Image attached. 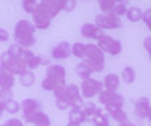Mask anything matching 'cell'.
Wrapping results in <instances>:
<instances>
[{
    "instance_id": "7a4b0ae2",
    "label": "cell",
    "mask_w": 151,
    "mask_h": 126,
    "mask_svg": "<svg viewBox=\"0 0 151 126\" xmlns=\"http://www.w3.org/2000/svg\"><path fill=\"white\" fill-rule=\"evenodd\" d=\"M0 66H1L3 70L10 71L11 74H20L21 76L27 71V65L21 59L11 56L7 50L3 52L1 56H0Z\"/></svg>"
},
{
    "instance_id": "4316f807",
    "label": "cell",
    "mask_w": 151,
    "mask_h": 126,
    "mask_svg": "<svg viewBox=\"0 0 151 126\" xmlns=\"http://www.w3.org/2000/svg\"><path fill=\"white\" fill-rule=\"evenodd\" d=\"M20 109H21V108H20V102H17L16 99L11 98V99H9V101L4 102V111L9 112V114H11V115L17 114Z\"/></svg>"
},
{
    "instance_id": "603a6c76",
    "label": "cell",
    "mask_w": 151,
    "mask_h": 126,
    "mask_svg": "<svg viewBox=\"0 0 151 126\" xmlns=\"http://www.w3.org/2000/svg\"><path fill=\"white\" fill-rule=\"evenodd\" d=\"M35 42H37V39H35L34 35H31V37H22V38H16V44L20 48H22V49H29L31 46L35 45Z\"/></svg>"
},
{
    "instance_id": "6da1fadb",
    "label": "cell",
    "mask_w": 151,
    "mask_h": 126,
    "mask_svg": "<svg viewBox=\"0 0 151 126\" xmlns=\"http://www.w3.org/2000/svg\"><path fill=\"white\" fill-rule=\"evenodd\" d=\"M66 69L60 65H49L46 77L42 81V88L52 91L55 95L60 94L66 88Z\"/></svg>"
},
{
    "instance_id": "d590c367",
    "label": "cell",
    "mask_w": 151,
    "mask_h": 126,
    "mask_svg": "<svg viewBox=\"0 0 151 126\" xmlns=\"http://www.w3.org/2000/svg\"><path fill=\"white\" fill-rule=\"evenodd\" d=\"M11 95H13V91L11 90H0V101H9L11 99Z\"/></svg>"
},
{
    "instance_id": "f1b7e54d",
    "label": "cell",
    "mask_w": 151,
    "mask_h": 126,
    "mask_svg": "<svg viewBox=\"0 0 151 126\" xmlns=\"http://www.w3.org/2000/svg\"><path fill=\"white\" fill-rule=\"evenodd\" d=\"M126 11H127V1H116L112 14L116 17H122L126 16Z\"/></svg>"
},
{
    "instance_id": "83f0119b",
    "label": "cell",
    "mask_w": 151,
    "mask_h": 126,
    "mask_svg": "<svg viewBox=\"0 0 151 126\" xmlns=\"http://www.w3.org/2000/svg\"><path fill=\"white\" fill-rule=\"evenodd\" d=\"M98 4H99V9L102 10L104 14H112L113 7L116 4V1L115 0H101Z\"/></svg>"
},
{
    "instance_id": "d6a6232c",
    "label": "cell",
    "mask_w": 151,
    "mask_h": 126,
    "mask_svg": "<svg viewBox=\"0 0 151 126\" xmlns=\"http://www.w3.org/2000/svg\"><path fill=\"white\" fill-rule=\"evenodd\" d=\"M77 6L76 0H62V10L65 11H73Z\"/></svg>"
},
{
    "instance_id": "b9f144b4",
    "label": "cell",
    "mask_w": 151,
    "mask_h": 126,
    "mask_svg": "<svg viewBox=\"0 0 151 126\" xmlns=\"http://www.w3.org/2000/svg\"><path fill=\"white\" fill-rule=\"evenodd\" d=\"M147 118H148V121L151 122V109L148 111V114H147Z\"/></svg>"
},
{
    "instance_id": "7c38bea8",
    "label": "cell",
    "mask_w": 151,
    "mask_h": 126,
    "mask_svg": "<svg viewBox=\"0 0 151 126\" xmlns=\"http://www.w3.org/2000/svg\"><path fill=\"white\" fill-rule=\"evenodd\" d=\"M150 109L151 107L148 98L147 97H141V98L137 99V102L134 105V115L137 118H140V119H144V118H147V114H148Z\"/></svg>"
},
{
    "instance_id": "1f68e13d",
    "label": "cell",
    "mask_w": 151,
    "mask_h": 126,
    "mask_svg": "<svg viewBox=\"0 0 151 126\" xmlns=\"http://www.w3.org/2000/svg\"><path fill=\"white\" fill-rule=\"evenodd\" d=\"M42 65V56H37V55H34L27 62V69H37L38 66H41Z\"/></svg>"
},
{
    "instance_id": "cb8c5ba5",
    "label": "cell",
    "mask_w": 151,
    "mask_h": 126,
    "mask_svg": "<svg viewBox=\"0 0 151 126\" xmlns=\"http://www.w3.org/2000/svg\"><path fill=\"white\" fill-rule=\"evenodd\" d=\"M122 80H123L126 84H132V83H134V80H136L134 69H133V67H130V66H126L123 70H122Z\"/></svg>"
},
{
    "instance_id": "7bdbcfd3",
    "label": "cell",
    "mask_w": 151,
    "mask_h": 126,
    "mask_svg": "<svg viewBox=\"0 0 151 126\" xmlns=\"http://www.w3.org/2000/svg\"><path fill=\"white\" fill-rule=\"evenodd\" d=\"M67 126H80V125H77V123H71V122H69V123H67Z\"/></svg>"
},
{
    "instance_id": "e575fe53",
    "label": "cell",
    "mask_w": 151,
    "mask_h": 126,
    "mask_svg": "<svg viewBox=\"0 0 151 126\" xmlns=\"http://www.w3.org/2000/svg\"><path fill=\"white\" fill-rule=\"evenodd\" d=\"M141 20L144 21V24H146L147 27H148V30L151 31V9H147V10L143 11V17H141Z\"/></svg>"
},
{
    "instance_id": "8fae6325",
    "label": "cell",
    "mask_w": 151,
    "mask_h": 126,
    "mask_svg": "<svg viewBox=\"0 0 151 126\" xmlns=\"http://www.w3.org/2000/svg\"><path fill=\"white\" fill-rule=\"evenodd\" d=\"M24 119H25V122L32 123V125H35V126H50V119H49V116L46 115V114H43L42 111L35 112L32 115L24 116Z\"/></svg>"
},
{
    "instance_id": "f35d334b",
    "label": "cell",
    "mask_w": 151,
    "mask_h": 126,
    "mask_svg": "<svg viewBox=\"0 0 151 126\" xmlns=\"http://www.w3.org/2000/svg\"><path fill=\"white\" fill-rule=\"evenodd\" d=\"M9 37H10V34L7 32L6 30L0 28V42H4V41H7V39H9Z\"/></svg>"
},
{
    "instance_id": "9c48e42d",
    "label": "cell",
    "mask_w": 151,
    "mask_h": 126,
    "mask_svg": "<svg viewBox=\"0 0 151 126\" xmlns=\"http://www.w3.org/2000/svg\"><path fill=\"white\" fill-rule=\"evenodd\" d=\"M34 32H35V27L32 22L27 21V20H21L17 22L14 35H16V38H22V37H31L34 35Z\"/></svg>"
},
{
    "instance_id": "4fadbf2b",
    "label": "cell",
    "mask_w": 151,
    "mask_h": 126,
    "mask_svg": "<svg viewBox=\"0 0 151 126\" xmlns=\"http://www.w3.org/2000/svg\"><path fill=\"white\" fill-rule=\"evenodd\" d=\"M20 108H21L22 112H24V116H27V115H32L35 112H39V111H41V104L38 102L37 99L25 98L21 104H20Z\"/></svg>"
},
{
    "instance_id": "836d02e7",
    "label": "cell",
    "mask_w": 151,
    "mask_h": 126,
    "mask_svg": "<svg viewBox=\"0 0 151 126\" xmlns=\"http://www.w3.org/2000/svg\"><path fill=\"white\" fill-rule=\"evenodd\" d=\"M92 122H94V126H109L108 118L104 115V112L99 116H97V118H95Z\"/></svg>"
},
{
    "instance_id": "30bf717a",
    "label": "cell",
    "mask_w": 151,
    "mask_h": 126,
    "mask_svg": "<svg viewBox=\"0 0 151 126\" xmlns=\"http://www.w3.org/2000/svg\"><path fill=\"white\" fill-rule=\"evenodd\" d=\"M71 55V46L67 42H59V44L52 49V58L56 60L60 59H67Z\"/></svg>"
},
{
    "instance_id": "484cf974",
    "label": "cell",
    "mask_w": 151,
    "mask_h": 126,
    "mask_svg": "<svg viewBox=\"0 0 151 126\" xmlns=\"http://www.w3.org/2000/svg\"><path fill=\"white\" fill-rule=\"evenodd\" d=\"M20 83H21L24 87H31L34 83H35V74L31 70H27L24 74L20 76Z\"/></svg>"
},
{
    "instance_id": "4dcf8cb0",
    "label": "cell",
    "mask_w": 151,
    "mask_h": 126,
    "mask_svg": "<svg viewBox=\"0 0 151 126\" xmlns=\"http://www.w3.org/2000/svg\"><path fill=\"white\" fill-rule=\"evenodd\" d=\"M56 97V107L59 108V109H67L70 105H69V102H67V99L65 98V95H63V91L60 94H58V95H55Z\"/></svg>"
},
{
    "instance_id": "74e56055",
    "label": "cell",
    "mask_w": 151,
    "mask_h": 126,
    "mask_svg": "<svg viewBox=\"0 0 151 126\" xmlns=\"http://www.w3.org/2000/svg\"><path fill=\"white\" fill-rule=\"evenodd\" d=\"M144 48H146V50L148 52V56H150V60H151V37H147L146 39H144Z\"/></svg>"
},
{
    "instance_id": "ffe728a7",
    "label": "cell",
    "mask_w": 151,
    "mask_h": 126,
    "mask_svg": "<svg viewBox=\"0 0 151 126\" xmlns=\"http://www.w3.org/2000/svg\"><path fill=\"white\" fill-rule=\"evenodd\" d=\"M126 17H127V20L132 22L140 21L141 17H143V10H141L140 7H130V9H127V11H126Z\"/></svg>"
},
{
    "instance_id": "e0dca14e",
    "label": "cell",
    "mask_w": 151,
    "mask_h": 126,
    "mask_svg": "<svg viewBox=\"0 0 151 126\" xmlns=\"http://www.w3.org/2000/svg\"><path fill=\"white\" fill-rule=\"evenodd\" d=\"M14 81H16L14 74L1 69V71H0V90H11L14 86Z\"/></svg>"
},
{
    "instance_id": "7402d4cb",
    "label": "cell",
    "mask_w": 151,
    "mask_h": 126,
    "mask_svg": "<svg viewBox=\"0 0 151 126\" xmlns=\"http://www.w3.org/2000/svg\"><path fill=\"white\" fill-rule=\"evenodd\" d=\"M84 121H86V115H84L83 109H71L70 111V114H69V122L81 125Z\"/></svg>"
},
{
    "instance_id": "52a82bcc",
    "label": "cell",
    "mask_w": 151,
    "mask_h": 126,
    "mask_svg": "<svg viewBox=\"0 0 151 126\" xmlns=\"http://www.w3.org/2000/svg\"><path fill=\"white\" fill-rule=\"evenodd\" d=\"M38 11L52 20L55 16H58L59 11H62V0H43V1H39Z\"/></svg>"
},
{
    "instance_id": "44dd1931",
    "label": "cell",
    "mask_w": 151,
    "mask_h": 126,
    "mask_svg": "<svg viewBox=\"0 0 151 126\" xmlns=\"http://www.w3.org/2000/svg\"><path fill=\"white\" fill-rule=\"evenodd\" d=\"M76 73H77L83 80H87V78H91L92 70L86 65V63H84V62H80L78 65L76 66Z\"/></svg>"
},
{
    "instance_id": "f546056e",
    "label": "cell",
    "mask_w": 151,
    "mask_h": 126,
    "mask_svg": "<svg viewBox=\"0 0 151 126\" xmlns=\"http://www.w3.org/2000/svg\"><path fill=\"white\" fill-rule=\"evenodd\" d=\"M38 6H39V1H37V0H24L22 1V7H24L25 13H29V14L37 13Z\"/></svg>"
},
{
    "instance_id": "9a60e30c",
    "label": "cell",
    "mask_w": 151,
    "mask_h": 126,
    "mask_svg": "<svg viewBox=\"0 0 151 126\" xmlns=\"http://www.w3.org/2000/svg\"><path fill=\"white\" fill-rule=\"evenodd\" d=\"M32 21H34V27H35V30H37V28L38 30H46V28L50 25V21H52V20L37 10V13H34L32 14Z\"/></svg>"
},
{
    "instance_id": "60d3db41",
    "label": "cell",
    "mask_w": 151,
    "mask_h": 126,
    "mask_svg": "<svg viewBox=\"0 0 151 126\" xmlns=\"http://www.w3.org/2000/svg\"><path fill=\"white\" fill-rule=\"evenodd\" d=\"M119 126H136L133 122H130V121H127V122H124V123H120Z\"/></svg>"
},
{
    "instance_id": "ee69618b",
    "label": "cell",
    "mask_w": 151,
    "mask_h": 126,
    "mask_svg": "<svg viewBox=\"0 0 151 126\" xmlns=\"http://www.w3.org/2000/svg\"><path fill=\"white\" fill-rule=\"evenodd\" d=\"M0 71H1V66H0Z\"/></svg>"
},
{
    "instance_id": "5bb4252c",
    "label": "cell",
    "mask_w": 151,
    "mask_h": 126,
    "mask_svg": "<svg viewBox=\"0 0 151 126\" xmlns=\"http://www.w3.org/2000/svg\"><path fill=\"white\" fill-rule=\"evenodd\" d=\"M101 34H102V31H101L95 24L86 22V24H83V25H81V35H83V37H86V38L98 39Z\"/></svg>"
},
{
    "instance_id": "d4e9b609",
    "label": "cell",
    "mask_w": 151,
    "mask_h": 126,
    "mask_svg": "<svg viewBox=\"0 0 151 126\" xmlns=\"http://www.w3.org/2000/svg\"><path fill=\"white\" fill-rule=\"evenodd\" d=\"M71 55L78 58V59H86V45L81 44V42H77L71 46Z\"/></svg>"
},
{
    "instance_id": "ab89813d",
    "label": "cell",
    "mask_w": 151,
    "mask_h": 126,
    "mask_svg": "<svg viewBox=\"0 0 151 126\" xmlns=\"http://www.w3.org/2000/svg\"><path fill=\"white\" fill-rule=\"evenodd\" d=\"M3 112H4V102L0 101V118L3 116Z\"/></svg>"
},
{
    "instance_id": "ba28073f",
    "label": "cell",
    "mask_w": 151,
    "mask_h": 126,
    "mask_svg": "<svg viewBox=\"0 0 151 126\" xmlns=\"http://www.w3.org/2000/svg\"><path fill=\"white\" fill-rule=\"evenodd\" d=\"M86 59L95 62V63H104L105 65V55L95 44L86 45Z\"/></svg>"
},
{
    "instance_id": "2e32d148",
    "label": "cell",
    "mask_w": 151,
    "mask_h": 126,
    "mask_svg": "<svg viewBox=\"0 0 151 126\" xmlns=\"http://www.w3.org/2000/svg\"><path fill=\"white\" fill-rule=\"evenodd\" d=\"M119 83H120V77L116 76L115 73H111L108 76H105L104 78V88L106 91H112V93H116V90L119 88Z\"/></svg>"
},
{
    "instance_id": "3957f363",
    "label": "cell",
    "mask_w": 151,
    "mask_h": 126,
    "mask_svg": "<svg viewBox=\"0 0 151 126\" xmlns=\"http://www.w3.org/2000/svg\"><path fill=\"white\" fill-rule=\"evenodd\" d=\"M97 46L102 50L104 53H109V55H112V56H116L122 52V44L119 42L118 39L112 38L109 35H105V34L99 35Z\"/></svg>"
},
{
    "instance_id": "5b68a950",
    "label": "cell",
    "mask_w": 151,
    "mask_h": 126,
    "mask_svg": "<svg viewBox=\"0 0 151 126\" xmlns=\"http://www.w3.org/2000/svg\"><path fill=\"white\" fill-rule=\"evenodd\" d=\"M102 90H104V84L101 81H98V80H94V78L83 80L80 88L81 98H92L94 95H98Z\"/></svg>"
},
{
    "instance_id": "8d00e7d4",
    "label": "cell",
    "mask_w": 151,
    "mask_h": 126,
    "mask_svg": "<svg viewBox=\"0 0 151 126\" xmlns=\"http://www.w3.org/2000/svg\"><path fill=\"white\" fill-rule=\"evenodd\" d=\"M1 126H24V125H22V122L20 121V119L11 118V119H9V121L6 122V123H3Z\"/></svg>"
},
{
    "instance_id": "ac0fdd59",
    "label": "cell",
    "mask_w": 151,
    "mask_h": 126,
    "mask_svg": "<svg viewBox=\"0 0 151 126\" xmlns=\"http://www.w3.org/2000/svg\"><path fill=\"white\" fill-rule=\"evenodd\" d=\"M83 112H84V115H86V121L87 119H90V121H94L97 116H99L102 114V109L97 107L95 104H92V102H88V104H84V108H83Z\"/></svg>"
},
{
    "instance_id": "8992f818",
    "label": "cell",
    "mask_w": 151,
    "mask_h": 126,
    "mask_svg": "<svg viewBox=\"0 0 151 126\" xmlns=\"http://www.w3.org/2000/svg\"><path fill=\"white\" fill-rule=\"evenodd\" d=\"M95 25L101 31L102 30H118L122 27L120 18L113 14H98L95 17Z\"/></svg>"
},
{
    "instance_id": "277c9868",
    "label": "cell",
    "mask_w": 151,
    "mask_h": 126,
    "mask_svg": "<svg viewBox=\"0 0 151 126\" xmlns=\"http://www.w3.org/2000/svg\"><path fill=\"white\" fill-rule=\"evenodd\" d=\"M98 98H99V102L105 108H122L124 102L123 97L120 94L106 91V90H102L101 93L98 94Z\"/></svg>"
},
{
    "instance_id": "d6986e66",
    "label": "cell",
    "mask_w": 151,
    "mask_h": 126,
    "mask_svg": "<svg viewBox=\"0 0 151 126\" xmlns=\"http://www.w3.org/2000/svg\"><path fill=\"white\" fill-rule=\"evenodd\" d=\"M105 111L108 112V115L111 116V118H113L115 121L118 122L119 125L129 121V118H127V114H126V112H124L122 108H105Z\"/></svg>"
}]
</instances>
